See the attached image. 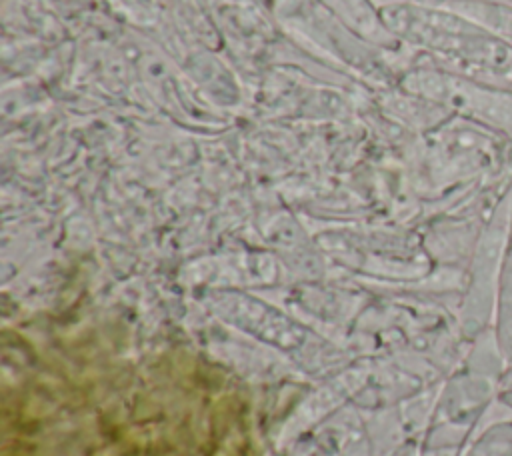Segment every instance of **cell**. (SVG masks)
Instances as JSON below:
<instances>
[{"label": "cell", "instance_id": "7a4b0ae2", "mask_svg": "<svg viewBox=\"0 0 512 456\" xmlns=\"http://www.w3.org/2000/svg\"><path fill=\"white\" fill-rule=\"evenodd\" d=\"M512 242V180L494 202L472 248L466 290L460 308L462 332L478 338L492 326L494 304L506 252Z\"/></svg>", "mask_w": 512, "mask_h": 456}, {"label": "cell", "instance_id": "8992f818", "mask_svg": "<svg viewBox=\"0 0 512 456\" xmlns=\"http://www.w3.org/2000/svg\"><path fill=\"white\" fill-rule=\"evenodd\" d=\"M464 456H512V420H496L490 424Z\"/></svg>", "mask_w": 512, "mask_h": 456}, {"label": "cell", "instance_id": "6da1fadb", "mask_svg": "<svg viewBox=\"0 0 512 456\" xmlns=\"http://www.w3.org/2000/svg\"><path fill=\"white\" fill-rule=\"evenodd\" d=\"M382 24L398 38L448 62V70L512 88V42L446 6L392 4Z\"/></svg>", "mask_w": 512, "mask_h": 456}, {"label": "cell", "instance_id": "5b68a950", "mask_svg": "<svg viewBox=\"0 0 512 456\" xmlns=\"http://www.w3.org/2000/svg\"><path fill=\"white\" fill-rule=\"evenodd\" d=\"M446 8L464 14L504 40L512 42V2L498 0H448Z\"/></svg>", "mask_w": 512, "mask_h": 456}, {"label": "cell", "instance_id": "3957f363", "mask_svg": "<svg viewBox=\"0 0 512 456\" xmlns=\"http://www.w3.org/2000/svg\"><path fill=\"white\" fill-rule=\"evenodd\" d=\"M410 94L486 126L512 142V88L448 68H418L404 80Z\"/></svg>", "mask_w": 512, "mask_h": 456}, {"label": "cell", "instance_id": "277c9868", "mask_svg": "<svg viewBox=\"0 0 512 456\" xmlns=\"http://www.w3.org/2000/svg\"><path fill=\"white\" fill-rule=\"evenodd\" d=\"M492 332L498 344V350L506 362L508 372L512 370V242L506 252L504 268L498 282L494 316H492Z\"/></svg>", "mask_w": 512, "mask_h": 456}, {"label": "cell", "instance_id": "9c48e42d", "mask_svg": "<svg viewBox=\"0 0 512 456\" xmlns=\"http://www.w3.org/2000/svg\"><path fill=\"white\" fill-rule=\"evenodd\" d=\"M510 2H512V0H510Z\"/></svg>", "mask_w": 512, "mask_h": 456}, {"label": "cell", "instance_id": "ba28073f", "mask_svg": "<svg viewBox=\"0 0 512 456\" xmlns=\"http://www.w3.org/2000/svg\"><path fill=\"white\" fill-rule=\"evenodd\" d=\"M420 4H428V6H444L448 0H416Z\"/></svg>", "mask_w": 512, "mask_h": 456}, {"label": "cell", "instance_id": "52a82bcc", "mask_svg": "<svg viewBox=\"0 0 512 456\" xmlns=\"http://www.w3.org/2000/svg\"><path fill=\"white\" fill-rule=\"evenodd\" d=\"M496 400H498L502 406H506V408L512 410V382H508V384H504V386L500 388Z\"/></svg>", "mask_w": 512, "mask_h": 456}]
</instances>
